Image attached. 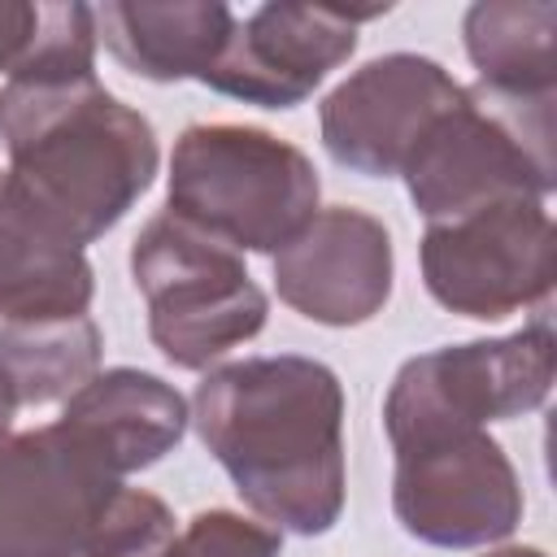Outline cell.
Here are the masks:
<instances>
[{"mask_svg": "<svg viewBox=\"0 0 557 557\" xmlns=\"http://www.w3.org/2000/svg\"><path fill=\"white\" fill-rule=\"evenodd\" d=\"M191 422L252 513L326 535L344 513V387L296 352L244 357L200 379Z\"/></svg>", "mask_w": 557, "mask_h": 557, "instance_id": "obj_1", "label": "cell"}, {"mask_svg": "<svg viewBox=\"0 0 557 557\" xmlns=\"http://www.w3.org/2000/svg\"><path fill=\"white\" fill-rule=\"evenodd\" d=\"M9 178L74 248L113 231L152 187V122L87 78H9L0 87Z\"/></svg>", "mask_w": 557, "mask_h": 557, "instance_id": "obj_2", "label": "cell"}, {"mask_svg": "<svg viewBox=\"0 0 557 557\" xmlns=\"http://www.w3.org/2000/svg\"><path fill=\"white\" fill-rule=\"evenodd\" d=\"M174 513L61 422L0 435V557H161Z\"/></svg>", "mask_w": 557, "mask_h": 557, "instance_id": "obj_3", "label": "cell"}, {"mask_svg": "<svg viewBox=\"0 0 557 557\" xmlns=\"http://www.w3.org/2000/svg\"><path fill=\"white\" fill-rule=\"evenodd\" d=\"M318 191L296 144L261 126L196 122L174 139L165 213L235 252H278L313 222Z\"/></svg>", "mask_w": 557, "mask_h": 557, "instance_id": "obj_4", "label": "cell"}, {"mask_svg": "<svg viewBox=\"0 0 557 557\" xmlns=\"http://www.w3.org/2000/svg\"><path fill=\"white\" fill-rule=\"evenodd\" d=\"M405 187L426 222H448L496 200H544L557 187L553 96L513 100L466 87L405 161Z\"/></svg>", "mask_w": 557, "mask_h": 557, "instance_id": "obj_5", "label": "cell"}, {"mask_svg": "<svg viewBox=\"0 0 557 557\" xmlns=\"http://www.w3.org/2000/svg\"><path fill=\"white\" fill-rule=\"evenodd\" d=\"M131 278L148 305L152 344L178 370H209L231 348L248 344L270 313L239 252L174 213H157L135 235Z\"/></svg>", "mask_w": 557, "mask_h": 557, "instance_id": "obj_6", "label": "cell"}, {"mask_svg": "<svg viewBox=\"0 0 557 557\" xmlns=\"http://www.w3.org/2000/svg\"><path fill=\"white\" fill-rule=\"evenodd\" d=\"M557 339L540 318L500 339L448 344L409 357L383 400V431L392 448L483 431V422H505L540 409L553 387Z\"/></svg>", "mask_w": 557, "mask_h": 557, "instance_id": "obj_7", "label": "cell"}, {"mask_svg": "<svg viewBox=\"0 0 557 557\" xmlns=\"http://www.w3.org/2000/svg\"><path fill=\"white\" fill-rule=\"evenodd\" d=\"M553 252L557 235L544 200H496L448 222H426L418 244L426 292L448 313L479 322L548 300Z\"/></svg>", "mask_w": 557, "mask_h": 557, "instance_id": "obj_8", "label": "cell"}, {"mask_svg": "<svg viewBox=\"0 0 557 557\" xmlns=\"http://www.w3.org/2000/svg\"><path fill=\"white\" fill-rule=\"evenodd\" d=\"M396 522L435 548H479L522 522V483L487 431L435 435L396 448Z\"/></svg>", "mask_w": 557, "mask_h": 557, "instance_id": "obj_9", "label": "cell"}, {"mask_svg": "<svg viewBox=\"0 0 557 557\" xmlns=\"http://www.w3.org/2000/svg\"><path fill=\"white\" fill-rule=\"evenodd\" d=\"M461 83L431 57L387 52L348 74L318 109L322 148L335 165L366 178H392L418 139L461 100Z\"/></svg>", "mask_w": 557, "mask_h": 557, "instance_id": "obj_10", "label": "cell"}, {"mask_svg": "<svg viewBox=\"0 0 557 557\" xmlns=\"http://www.w3.org/2000/svg\"><path fill=\"white\" fill-rule=\"evenodd\" d=\"M383 9H331V4H261L235 22L231 44L205 83L222 96L261 109H296L313 87L352 57L357 22Z\"/></svg>", "mask_w": 557, "mask_h": 557, "instance_id": "obj_11", "label": "cell"}, {"mask_svg": "<svg viewBox=\"0 0 557 557\" xmlns=\"http://www.w3.org/2000/svg\"><path fill=\"white\" fill-rule=\"evenodd\" d=\"M392 235L387 226L352 205L318 209L313 222L274 252L278 296L309 322L361 326L392 296Z\"/></svg>", "mask_w": 557, "mask_h": 557, "instance_id": "obj_12", "label": "cell"}, {"mask_svg": "<svg viewBox=\"0 0 557 557\" xmlns=\"http://www.w3.org/2000/svg\"><path fill=\"white\" fill-rule=\"evenodd\" d=\"M187 422L191 413L178 387L135 366L91 374L65 400V413H61V426L83 448H91L117 479L148 470L165 453H174Z\"/></svg>", "mask_w": 557, "mask_h": 557, "instance_id": "obj_13", "label": "cell"}, {"mask_svg": "<svg viewBox=\"0 0 557 557\" xmlns=\"http://www.w3.org/2000/svg\"><path fill=\"white\" fill-rule=\"evenodd\" d=\"M96 292L83 248L61 239L0 170V318L48 322L87 313Z\"/></svg>", "mask_w": 557, "mask_h": 557, "instance_id": "obj_14", "label": "cell"}, {"mask_svg": "<svg viewBox=\"0 0 557 557\" xmlns=\"http://www.w3.org/2000/svg\"><path fill=\"white\" fill-rule=\"evenodd\" d=\"M231 30L235 13L218 0H109L96 9V39H104L122 70L152 83H205L231 44Z\"/></svg>", "mask_w": 557, "mask_h": 557, "instance_id": "obj_15", "label": "cell"}, {"mask_svg": "<svg viewBox=\"0 0 557 557\" xmlns=\"http://www.w3.org/2000/svg\"><path fill=\"white\" fill-rule=\"evenodd\" d=\"M479 87L513 100H548L557 87L553 0H483L461 22Z\"/></svg>", "mask_w": 557, "mask_h": 557, "instance_id": "obj_16", "label": "cell"}, {"mask_svg": "<svg viewBox=\"0 0 557 557\" xmlns=\"http://www.w3.org/2000/svg\"><path fill=\"white\" fill-rule=\"evenodd\" d=\"M0 370L9 374L17 405L70 400L100 370V326L87 313L0 322Z\"/></svg>", "mask_w": 557, "mask_h": 557, "instance_id": "obj_17", "label": "cell"}, {"mask_svg": "<svg viewBox=\"0 0 557 557\" xmlns=\"http://www.w3.org/2000/svg\"><path fill=\"white\" fill-rule=\"evenodd\" d=\"M278 553H283V535L274 527L252 522L231 509L196 513L161 548V557H278Z\"/></svg>", "mask_w": 557, "mask_h": 557, "instance_id": "obj_18", "label": "cell"}, {"mask_svg": "<svg viewBox=\"0 0 557 557\" xmlns=\"http://www.w3.org/2000/svg\"><path fill=\"white\" fill-rule=\"evenodd\" d=\"M39 30V4L26 0H0V70L13 74L17 61L30 52Z\"/></svg>", "mask_w": 557, "mask_h": 557, "instance_id": "obj_19", "label": "cell"}, {"mask_svg": "<svg viewBox=\"0 0 557 557\" xmlns=\"http://www.w3.org/2000/svg\"><path fill=\"white\" fill-rule=\"evenodd\" d=\"M13 409H17V396H13L9 374L0 370V435H4V431H9V422H13Z\"/></svg>", "mask_w": 557, "mask_h": 557, "instance_id": "obj_20", "label": "cell"}, {"mask_svg": "<svg viewBox=\"0 0 557 557\" xmlns=\"http://www.w3.org/2000/svg\"><path fill=\"white\" fill-rule=\"evenodd\" d=\"M483 557H544V553L540 548H527V544H509V548H492Z\"/></svg>", "mask_w": 557, "mask_h": 557, "instance_id": "obj_21", "label": "cell"}]
</instances>
